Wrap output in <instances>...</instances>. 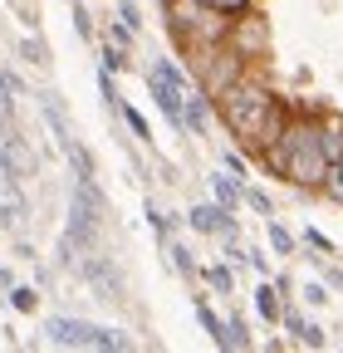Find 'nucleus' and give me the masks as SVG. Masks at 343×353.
I'll list each match as a JSON object with an SVG mask.
<instances>
[{"instance_id":"1","label":"nucleus","mask_w":343,"mask_h":353,"mask_svg":"<svg viewBox=\"0 0 343 353\" xmlns=\"http://www.w3.org/2000/svg\"><path fill=\"white\" fill-rule=\"evenodd\" d=\"M162 10H167V30H172V39H177L182 54L221 50V44L231 39V25H236V15L206 6V0H162Z\"/></svg>"},{"instance_id":"2","label":"nucleus","mask_w":343,"mask_h":353,"mask_svg":"<svg viewBox=\"0 0 343 353\" xmlns=\"http://www.w3.org/2000/svg\"><path fill=\"white\" fill-rule=\"evenodd\" d=\"M64 236H59V250H64V265L79 260L83 250H94L98 236H103V216H108V196L98 187V176H74L69 187V211H64Z\"/></svg>"},{"instance_id":"3","label":"nucleus","mask_w":343,"mask_h":353,"mask_svg":"<svg viewBox=\"0 0 343 353\" xmlns=\"http://www.w3.org/2000/svg\"><path fill=\"white\" fill-rule=\"evenodd\" d=\"M284 143H289V172H284V182L294 192H324L329 182V167H333V152H329V128L324 123H289L284 132Z\"/></svg>"},{"instance_id":"4","label":"nucleus","mask_w":343,"mask_h":353,"mask_svg":"<svg viewBox=\"0 0 343 353\" xmlns=\"http://www.w3.org/2000/svg\"><path fill=\"white\" fill-rule=\"evenodd\" d=\"M216 108H221V123H226V132H231L236 143H255V138H260L265 113L275 108V94H270L265 79L245 74L236 88H226V94L216 99Z\"/></svg>"},{"instance_id":"5","label":"nucleus","mask_w":343,"mask_h":353,"mask_svg":"<svg viewBox=\"0 0 343 353\" xmlns=\"http://www.w3.org/2000/svg\"><path fill=\"white\" fill-rule=\"evenodd\" d=\"M39 343H45V348H94V353H127V348H138L123 329L89 324V319H74V314H50L45 329H39Z\"/></svg>"},{"instance_id":"6","label":"nucleus","mask_w":343,"mask_h":353,"mask_svg":"<svg viewBox=\"0 0 343 353\" xmlns=\"http://www.w3.org/2000/svg\"><path fill=\"white\" fill-rule=\"evenodd\" d=\"M191 69H196V83L206 88V94L221 99L226 88H236V83L250 74V59H240L231 44H221V50H196V54H191Z\"/></svg>"},{"instance_id":"7","label":"nucleus","mask_w":343,"mask_h":353,"mask_svg":"<svg viewBox=\"0 0 343 353\" xmlns=\"http://www.w3.org/2000/svg\"><path fill=\"white\" fill-rule=\"evenodd\" d=\"M79 275L94 285V294H98V299H127V285H123L118 260H113V255H103L98 245L79 255Z\"/></svg>"},{"instance_id":"8","label":"nucleus","mask_w":343,"mask_h":353,"mask_svg":"<svg viewBox=\"0 0 343 353\" xmlns=\"http://www.w3.org/2000/svg\"><path fill=\"white\" fill-rule=\"evenodd\" d=\"M231 50L240 54V59H265L270 54V25H265V15H255V10H245V15H236V25H231Z\"/></svg>"},{"instance_id":"9","label":"nucleus","mask_w":343,"mask_h":353,"mask_svg":"<svg viewBox=\"0 0 343 353\" xmlns=\"http://www.w3.org/2000/svg\"><path fill=\"white\" fill-rule=\"evenodd\" d=\"M187 226H191V231H201V236L240 241V221H236V211H226L216 196H211V201H201V206H191V211H187Z\"/></svg>"},{"instance_id":"10","label":"nucleus","mask_w":343,"mask_h":353,"mask_svg":"<svg viewBox=\"0 0 343 353\" xmlns=\"http://www.w3.org/2000/svg\"><path fill=\"white\" fill-rule=\"evenodd\" d=\"M6 157H10V176H20V182H30V176L39 172V157H34V148H30V138L20 128L6 138Z\"/></svg>"},{"instance_id":"11","label":"nucleus","mask_w":343,"mask_h":353,"mask_svg":"<svg viewBox=\"0 0 343 353\" xmlns=\"http://www.w3.org/2000/svg\"><path fill=\"white\" fill-rule=\"evenodd\" d=\"M211 103H216V99H211L201 83L187 88V138H201V132L211 128Z\"/></svg>"},{"instance_id":"12","label":"nucleus","mask_w":343,"mask_h":353,"mask_svg":"<svg viewBox=\"0 0 343 353\" xmlns=\"http://www.w3.org/2000/svg\"><path fill=\"white\" fill-rule=\"evenodd\" d=\"M39 113H45V123H50V132H54L59 152H64L69 143H79V138H74V128H69V118H64V103H59V94H39Z\"/></svg>"},{"instance_id":"13","label":"nucleus","mask_w":343,"mask_h":353,"mask_svg":"<svg viewBox=\"0 0 343 353\" xmlns=\"http://www.w3.org/2000/svg\"><path fill=\"white\" fill-rule=\"evenodd\" d=\"M255 314H260L265 324H280L284 319V294L270 275H260V285H255Z\"/></svg>"},{"instance_id":"14","label":"nucleus","mask_w":343,"mask_h":353,"mask_svg":"<svg viewBox=\"0 0 343 353\" xmlns=\"http://www.w3.org/2000/svg\"><path fill=\"white\" fill-rule=\"evenodd\" d=\"M211 196H216L226 211H240V206H245V182H240L236 172H226V167H221L216 176H211Z\"/></svg>"},{"instance_id":"15","label":"nucleus","mask_w":343,"mask_h":353,"mask_svg":"<svg viewBox=\"0 0 343 353\" xmlns=\"http://www.w3.org/2000/svg\"><path fill=\"white\" fill-rule=\"evenodd\" d=\"M167 255H172V270H177V275H201V265H196V250H191V245L167 241Z\"/></svg>"},{"instance_id":"16","label":"nucleus","mask_w":343,"mask_h":353,"mask_svg":"<svg viewBox=\"0 0 343 353\" xmlns=\"http://www.w3.org/2000/svg\"><path fill=\"white\" fill-rule=\"evenodd\" d=\"M201 280H206L211 290H216V294H236V275H231V265H226V260L206 265V270H201Z\"/></svg>"},{"instance_id":"17","label":"nucleus","mask_w":343,"mask_h":353,"mask_svg":"<svg viewBox=\"0 0 343 353\" xmlns=\"http://www.w3.org/2000/svg\"><path fill=\"white\" fill-rule=\"evenodd\" d=\"M216 348H231V353H245V348H255V343H250V334H245V324H240V319H231V324L221 329V339H216Z\"/></svg>"},{"instance_id":"18","label":"nucleus","mask_w":343,"mask_h":353,"mask_svg":"<svg viewBox=\"0 0 343 353\" xmlns=\"http://www.w3.org/2000/svg\"><path fill=\"white\" fill-rule=\"evenodd\" d=\"M265 241H270V250H275V255H294V236L280 226L275 216H265Z\"/></svg>"},{"instance_id":"19","label":"nucleus","mask_w":343,"mask_h":353,"mask_svg":"<svg viewBox=\"0 0 343 353\" xmlns=\"http://www.w3.org/2000/svg\"><path fill=\"white\" fill-rule=\"evenodd\" d=\"M64 157H69L74 176H98V172H94V152L83 148V143H69V148H64Z\"/></svg>"},{"instance_id":"20","label":"nucleus","mask_w":343,"mask_h":353,"mask_svg":"<svg viewBox=\"0 0 343 353\" xmlns=\"http://www.w3.org/2000/svg\"><path fill=\"white\" fill-rule=\"evenodd\" d=\"M20 59H30L34 69H50V50H45V39H39V34H25V39H20Z\"/></svg>"},{"instance_id":"21","label":"nucleus","mask_w":343,"mask_h":353,"mask_svg":"<svg viewBox=\"0 0 343 353\" xmlns=\"http://www.w3.org/2000/svg\"><path fill=\"white\" fill-rule=\"evenodd\" d=\"M10 309H15V314H34V309H39V290H30V285H10Z\"/></svg>"},{"instance_id":"22","label":"nucleus","mask_w":343,"mask_h":353,"mask_svg":"<svg viewBox=\"0 0 343 353\" xmlns=\"http://www.w3.org/2000/svg\"><path fill=\"white\" fill-rule=\"evenodd\" d=\"M118 113H123V123H127V128H133V138H138V143H152V128H147V118H143L133 103H123Z\"/></svg>"},{"instance_id":"23","label":"nucleus","mask_w":343,"mask_h":353,"mask_svg":"<svg viewBox=\"0 0 343 353\" xmlns=\"http://www.w3.org/2000/svg\"><path fill=\"white\" fill-rule=\"evenodd\" d=\"M221 167H226V172H236L240 182H250V157H245L240 148H221Z\"/></svg>"},{"instance_id":"24","label":"nucleus","mask_w":343,"mask_h":353,"mask_svg":"<svg viewBox=\"0 0 343 353\" xmlns=\"http://www.w3.org/2000/svg\"><path fill=\"white\" fill-rule=\"evenodd\" d=\"M196 319H201V329L211 334V343H216V339H221V329H226V324L216 319V309H211L206 299H196Z\"/></svg>"},{"instance_id":"25","label":"nucleus","mask_w":343,"mask_h":353,"mask_svg":"<svg viewBox=\"0 0 343 353\" xmlns=\"http://www.w3.org/2000/svg\"><path fill=\"white\" fill-rule=\"evenodd\" d=\"M98 94H103V108H113V113L123 108V99H118V83H113V74H108L103 64H98Z\"/></svg>"},{"instance_id":"26","label":"nucleus","mask_w":343,"mask_h":353,"mask_svg":"<svg viewBox=\"0 0 343 353\" xmlns=\"http://www.w3.org/2000/svg\"><path fill=\"white\" fill-rule=\"evenodd\" d=\"M324 196L333 201V206H343V157L329 167V182H324Z\"/></svg>"},{"instance_id":"27","label":"nucleus","mask_w":343,"mask_h":353,"mask_svg":"<svg viewBox=\"0 0 343 353\" xmlns=\"http://www.w3.org/2000/svg\"><path fill=\"white\" fill-rule=\"evenodd\" d=\"M98 64H103L108 74H123V69H127V54H123V44H113V39H108V44H103V59H98Z\"/></svg>"},{"instance_id":"28","label":"nucleus","mask_w":343,"mask_h":353,"mask_svg":"<svg viewBox=\"0 0 343 353\" xmlns=\"http://www.w3.org/2000/svg\"><path fill=\"white\" fill-rule=\"evenodd\" d=\"M294 343H304V348H324V329L314 324V319H304L294 329Z\"/></svg>"},{"instance_id":"29","label":"nucleus","mask_w":343,"mask_h":353,"mask_svg":"<svg viewBox=\"0 0 343 353\" xmlns=\"http://www.w3.org/2000/svg\"><path fill=\"white\" fill-rule=\"evenodd\" d=\"M15 99H20V94L10 88V74L0 69V118H15Z\"/></svg>"},{"instance_id":"30","label":"nucleus","mask_w":343,"mask_h":353,"mask_svg":"<svg viewBox=\"0 0 343 353\" xmlns=\"http://www.w3.org/2000/svg\"><path fill=\"white\" fill-rule=\"evenodd\" d=\"M245 206H250V211H260V216H275V201H270L260 187H250V182H245Z\"/></svg>"},{"instance_id":"31","label":"nucleus","mask_w":343,"mask_h":353,"mask_svg":"<svg viewBox=\"0 0 343 353\" xmlns=\"http://www.w3.org/2000/svg\"><path fill=\"white\" fill-rule=\"evenodd\" d=\"M118 20H123V25H133V30H143V10H138V0H118Z\"/></svg>"},{"instance_id":"32","label":"nucleus","mask_w":343,"mask_h":353,"mask_svg":"<svg viewBox=\"0 0 343 353\" xmlns=\"http://www.w3.org/2000/svg\"><path fill=\"white\" fill-rule=\"evenodd\" d=\"M74 30L83 39H94V20H89V10H83V0H74Z\"/></svg>"},{"instance_id":"33","label":"nucleus","mask_w":343,"mask_h":353,"mask_svg":"<svg viewBox=\"0 0 343 353\" xmlns=\"http://www.w3.org/2000/svg\"><path fill=\"white\" fill-rule=\"evenodd\" d=\"M206 6H216V10H226V15H245L255 0H206Z\"/></svg>"},{"instance_id":"34","label":"nucleus","mask_w":343,"mask_h":353,"mask_svg":"<svg viewBox=\"0 0 343 353\" xmlns=\"http://www.w3.org/2000/svg\"><path fill=\"white\" fill-rule=\"evenodd\" d=\"M304 245H314V250H324V255L333 250V245H329V236H324V231H314V226H304Z\"/></svg>"},{"instance_id":"35","label":"nucleus","mask_w":343,"mask_h":353,"mask_svg":"<svg viewBox=\"0 0 343 353\" xmlns=\"http://www.w3.org/2000/svg\"><path fill=\"white\" fill-rule=\"evenodd\" d=\"M245 265H250V270H260V275H270V260H265V250H250V255H245Z\"/></svg>"},{"instance_id":"36","label":"nucleus","mask_w":343,"mask_h":353,"mask_svg":"<svg viewBox=\"0 0 343 353\" xmlns=\"http://www.w3.org/2000/svg\"><path fill=\"white\" fill-rule=\"evenodd\" d=\"M304 299H309V304H324V299H329V285H304Z\"/></svg>"},{"instance_id":"37","label":"nucleus","mask_w":343,"mask_h":353,"mask_svg":"<svg viewBox=\"0 0 343 353\" xmlns=\"http://www.w3.org/2000/svg\"><path fill=\"white\" fill-rule=\"evenodd\" d=\"M0 236H6V221H0Z\"/></svg>"}]
</instances>
